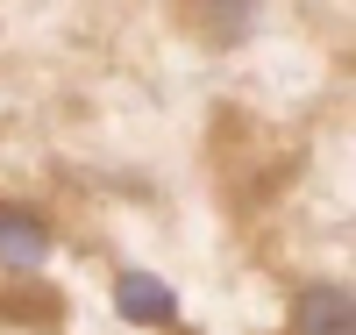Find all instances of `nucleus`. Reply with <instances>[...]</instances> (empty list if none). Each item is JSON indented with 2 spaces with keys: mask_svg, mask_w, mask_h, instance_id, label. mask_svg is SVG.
Instances as JSON below:
<instances>
[{
  "mask_svg": "<svg viewBox=\"0 0 356 335\" xmlns=\"http://www.w3.org/2000/svg\"><path fill=\"white\" fill-rule=\"evenodd\" d=\"M114 299H122V314H129V321H150V328H171V293H164L157 279H136V271H129V279L114 286Z\"/></svg>",
  "mask_w": 356,
  "mask_h": 335,
  "instance_id": "4",
  "label": "nucleus"
},
{
  "mask_svg": "<svg viewBox=\"0 0 356 335\" xmlns=\"http://www.w3.org/2000/svg\"><path fill=\"white\" fill-rule=\"evenodd\" d=\"M0 321L57 328V321H65V299H57L50 286H22V279H0Z\"/></svg>",
  "mask_w": 356,
  "mask_h": 335,
  "instance_id": "2",
  "label": "nucleus"
},
{
  "mask_svg": "<svg viewBox=\"0 0 356 335\" xmlns=\"http://www.w3.org/2000/svg\"><path fill=\"white\" fill-rule=\"evenodd\" d=\"M285 335H356V307L342 286H307L300 299H292V321Z\"/></svg>",
  "mask_w": 356,
  "mask_h": 335,
  "instance_id": "1",
  "label": "nucleus"
},
{
  "mask_svg": "<svg viewBox=\"0 0 356 335\" xmlns=\"http://www.w3.org/2000/svg\"><path fill=\"white\" fill-rule=\"evenodd\" d=\"M43 250H50V228L36 221V215H22V207H0V264H43Z\"/></svg>",
  "mask_w": 356,
  "mask_h": 335,
  "instance_id": "3",
  "label": "nucleus"
}]
</instances>
